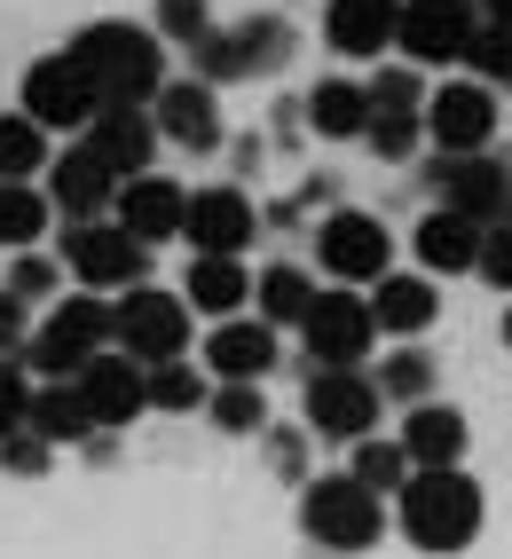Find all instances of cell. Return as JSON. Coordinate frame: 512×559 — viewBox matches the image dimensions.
<instances>
[{
  "label": "cell",
  "instance_id": "1",
  "mask_svg": "<svg viewBox=\"0 0 512 559\" xmlns=\"http://www.w3.org/2000/svg\"><path fill=\"white\" fill-rule=\"evenodd\" d=\"M394 520L418 551H465L481 536V489L465 465H410V480L394 489Z\"/></svg>",
  "mask_w": 512,
  "mask_h": 559
},
{
  "label": "cell",
  "instance_id": "2",
  "mask_svg": "<svg viewBox=\"0 0 512 559\" xmlns=\"http://www.w3.org/2000/svg\"><path fill=\"white\" fill-rule=\"evenodd\" d=\"M71 56H80L95 71V87L103 103H151L166 87V48H158V32H142V24H87L80 40H71Z\"/></svg>",
  "mask_w": 512,
  "mask_h": 559
},
{
  "label": "cell",
  "instance_id": "3",
  "mask_svg": "<svg viewBox=\"0 0 512 559\" xmlns=\"http://www.w3.org/2000/svg\"><path fill=\"white\" fill-rule=\"evenodd\" d=\"M95 347H111V300L103 292H63L40 316V331L24 340V362H32V379H80V362Z\"/></svg>",
  "mask_w": 512,
  "mask_h": 559
},
{
  "label": "cell",
  "instance_id": "4",
  "mask_svg": "<svg viewBox=\"0 0 512 559\" xmlns=\"http://www.w3.org/2000/svg\"><path fill=\"white\" fill-rule=\"evenodd\" d=\"M300 528H308L323 551H371V544L386 536V497L362 489L355 473L308 480V489H300Z\"/></svg>",
  "mask_w": 512,
  "mask_h": 559
},
{
  "label": "cell",
  "instance_id": "5",
  "mask_svg": "<svg viewBox=\"0 0 512 559\" xmlns=\"http://www.w3.org/2000/svg\"><path fill=\"white\" fill-rule=\"evenodd\" d=\"M63 269L80 276L87 292H103V300H119V292L151 284V245H142L134 229H119L111 213H103V221H71V237H63Z\"/></svg>",
  "mask_w": 512,
  "mask_h": 559
},
{
  "label": "cell",
  "instance_id": "6",
  "mask_svg": "<svg viewBox=\"0 0 512 559\" xmlns=\"http://www.w3.org/2000/svg\"><path fill=\"white\" fill-rule=\"evenodd\" d=\"M190 300L181 292H158V284H134L111 300V347H127L134 362H174L190 347Z\"/></svg>",
  "mask_w": 512,
  "mask_h": 559
},
{
  "label": "cell",
  "instance_id": "7",
  "mask_svg": "<svg viewBox=\"0 0 512 559\" xmlns=\"http://www.w3.org/2000/svg\"><path fill=\"white\" fill-rule=\"evenodd\" d=\"M300 340H308L315 370H362V355H371V340H379V316H371V300H362L355 284H332V292L308 300Z\"/></svg>",
  "mask_w": 512,
  "mask_h": 559
},
{
  "label": "cell",
  "instance_id": "8",
  "mask_svg": "<svg viewBox=\"0 0 512 559\" xmlns=\"http://www.w3.org/2000/svg\"><path fill=\"white\" fill-rule=\"evenodd\" d=\"M24 110H32L48 134H80L95 110H103V87H95V71L63 48V56H40V63L24 71Z\"/></svg>",
  "mask_w": 512,
  "mask_h": 559
},
{
  "label": "cell",
  "instance_id": "9",
  "mask_svg": "<svg viewBox=\"0 0 512 559\" xmlns=\"http://www.w3.org/2000/svg\"><path fill=\"white\" fill-rule=\"evenodd\" d=\"M71 386H80L95 433H119V426H134L142 409H151V362H134L127 347H95Z\"/></svg>",
  "mask_w": 512,
  "mask_h": 559
},
{
  "label": "cell",
  "instance_id": "10",
  "mask_svg": "<svg viewBox=\"0 0 512 559\" xmlns=\"http://www.w3.org/2000/svg\"><path fill=\"white\" fill-rule=\"evenodd\" d=\"M315 269L332 276V284H379L386 269H394V237H386V221H371V213H332L315 229Z\"/></svg>",
  "mask_w": 512,
  "mask_h": 559
},
{
  "label": "cell",
  "instance_id": "11",
  "mask_svg": "<svg viewBox=\"0 0 512 559\" xmlns=\"http://www.w3.org/2000/svg\"><path fill=\"white\" fill-rule=\"evenodd\" d=\"M473 32H481V0H402L394 40L410 63H465Z\"/></svg>",
  "mask_w": 512,
  "mask_h": 559
},
{
  "label": "cell",
  "instance_id": "12",
  "mask_svg": "<svg viewBox=\"0 0 512 559\" xmlns=\"http://www.w3.org/2000/svg\"><path fill=\"white\" fill-rule=\"evenodd\" d=\"M379 379H362V370H315L308 379V426L323 441H362L379 426Z\"/></svg>",
  "mask_w": 512,
  "mask_h": 559
},
{
  "label": "cell",
  "instance_id": "13",
  "mask_svg": "<svg viewBox=\"0 0 512 559\" xmlns=\"http://www.w3.org/2000/svg\"><path fill=\"white\" fill-rule=\"evenodd\" d=\"M80 134H87V151L111 166L119 181H127V174H151L158 142H166V134H158V119H151V103H103Z\"/></svg>",
  "mask_w": 512,
  "mask_h": 559
},
{
  "label": "cell",
  "instance_id": "14",
  "mask_svg": "<svg viewBox=\"0 0 512 559\" xmlns=\"http://www.w3.org/2000/svg\"><path fill=\"white\" fill-rule=\"evenodd\" d=\"M426 134L442 142V151H489V134H497V87L489 80H450L442 95L426 103Z\"/></svg>",
  "mask_w": 512,
  "mask_h": 559
},
{
  "label": "cell",
  "instance_id": "15",
  "mask_svg": "<svg viewBox=\"0 0 512 559\" xmlns=\"http://www.w3.org/2000/svg\"><path fill=\"white\" fill-rule=\"evenodd\" d=\"M433 190H442V205L473 213V221H504L512 213V166H497L489 151H442V166H433Z\"/></svg>",
  "mask_w": 512,
  "mask_h": 559
},
{
  "label": "cell",
  "instance_id": "16",
  "mask_svg": "<svg viewBox=\"0 0 512 559\" xmlns=\"http://www.w3.org/2000/svg\"><path fill=\"white\" fill-rule=\"evenodd\" d=\"M40 190H48V205H56V213H71V221H103V213H111V198H119V174L103 166L87 142H71V151H56V158H48Z\"/></svg>",
  "mask_w": 512,
  "mask_h": 559
},
{
  "label": "cell",
  "instance_id": "17",
  "mask_svg": "<svg viewBox=\"0 0 512 559\" xmlns=\"http://www.w3.org/2000/svg\"><path fill=\"white\" fill-rule=\"evenodd\" d=\"M181 213H190V190H181V181H166L158 166H151V174H127L119 198H111V221H119V229H134L142 245L181 237Z\"/></svg>",
  "mask_w": 512,
  "mask_h": 559
},
{
  "label": "cell",
  "instance_id": "18",
  "mask_svg": "<svg viewBox=\"0 0 512 559\" xmlns=\"http://www.w3.org/2000/svg\"><path fill=\"white\" fill-rule=\"evenodd\" d=\"M151 119L174 151H213L222 142V103H213V80H166L151 95Z\"/></svg>",
  "mask_w": 512,
  "mask_h": 559
},
{
  "label": "cell",
  "instance_id": "19",
  "mask_svg": "<svg viewBox=\"0 0 512 559\" xmlns=\"http://www.w3.org/2000/svg\"><path fill=\"white\" fill-rule=\"evenodd\" d=\"M252 229H261V213H252L245 190H190V213H181V237H190L198 252H245Z\"/></svg>",
  "mask_w": 512,
  "mask_h": 559
},
{
  "label": "cell",
  "instance_id": "20",
  "mask_svg": "<svg viewBox=\"0 0 512 559\" xmlns=\"http://www.w3.org/2000/svg\"><path fill=\"white\" fill-rule=\"evenodd\" d=\"M205 370L213 379H269L276 370V323L261 316H222L213 323V340H205Z\"/></svg>",
  "mask_w": 512,
  "mask_h": 559
},
{
  "label": "cell",
  "instance_id": "21",
  "mask_svg": "<svg viewBox=\"0 0 512 559\" xmlns=\"http://www.w3.org/2000/svg\"><path fill=\"white\" fill-rule=\"evenodd\" d=\"M481 229L489 221H473V213H457V205H433L426 221H418V269L426 276H465L473 260H481Z\"/></svg>",
  "mask_w": 512,
  "mask_h": 559
},
{
  "label": "cell",
  "instance_id": "22",
  "mask_svg": "<svg viewBox=\"0 0 512 559\" xmlns=\"http://www.w3.org/2000/svg\"><path fill=\"white\" fill-rule=\"evenodd\" d=\"M371 316H379L386 340H418V331L442 316V292H433V276H402V269H386V276L371 284Z\"/></svg>",
  "mask_w": 512,
  "mask_h": 559
},
{
  "label": "cell",
  "instance_id": "23",
  "mask_svg": "<svg viewBox=\"0 0 512 559\" xmlns=\"http://www.w3.org/2000/svg\"><path fill=\"white\" fill-rule=\"evenodd\" d=\"M394 24H402V0H332L323 40L340 56H379V48H394Z\"/></svg>",
  "mask_w": 512,
  "mask_h": 559
},
{
  "label": "cell",
  "instance_id": "24",
  "mask_svg": "<svg viewBox=\"0 0 512 559\" xmlns=\"http://www.w3.org/2000/svg\"><path fill=\"white\" fill-rule=\"evenodd\" d=\"M465 418L450 402H410V418H402V450H410V465H457L465 457Z\"/></svg>",
  "mask_w": 512,
  "mask_h": 559
},
{
  "label": "cell",
  "instance_id": "25",
  "mask_svg": "<svg viewBox=\"0 0 512 559\" xmlns=\"http://www.w3.org/2000/svg\"><path fill=\"white\" fill-rule=\"evenodd\" d=\"M24 426L48 433L56 450H63V441H87V433H95V418H87V402H80V386H71V379H32Z\"/></svg>",
  "mask_w": 512,
  "mask_h": 559
},
{
  "label": "cell",
  "instance_id": "26",
  "mask_svg": "<svg viewBox=\"0 0 512 559\" xmlns=\"http://www.w3.org/2000/svg\"><path fill=\"white\" fill-rule=\"evenodd\" d=\"M181 300H190L198 316H237L252 300V276L237 269V252H198L190 284H181Z\"/></svg>",
  "mask_w": 512,
  "mask_h": 559
},
{
  "label": "cell",
  "instance_id": "27",
  "mask_svg": "<svg viewBox=\"0 0 512 559\" xmlns=\"http://www.w3.org/2000/svg\"><path fill=\"white\" fill-rule=\"evenodd\" d=\"M308 127H315L323 142L362 134V127H371V87H362V80H323V87L308 95Z\"/></svg>",
  "mask_w": 512,
  "mask_h": 559
},
{
  "label": "cell",
  "instance_id": "28",
  "mask_svg": "<svg viewBox=\"0 0 512 559\" xmlns=\"http://www.w3.org/2000/svg\"><path fill=\"white\" fill-rule=\"evenodd\" d=\"M48 127L32 119V110L16 103V110H0V181H40L48 174Z\"/></svg>",
  "mask_w": 512,
  "mask_h": 559
},
{
  "label": "cell",
  "instance_id": "29",
  "mask_svg": "<svg viewBox=\"0 0 512 559\" xmlns=\"http://www.w3.org/2000/svg\"><path fill=\"white\" fill-rule=\"evenodd\" d=\"M48 221H56V205H48L40 181H0V252L40 245V237H48Z\"/></svg>",
  "mask_w": 512,
  "mask_h": 559
},
{
  "label": "cell",
  "instance_id": "30",
  "mask_svg": "<svg viewBox=\"0 0 512 559\" xmlns=\"http://www.w3.org/2000/svg\"><path fill=\"white\" fill-rule=\"evenodd\" d=\"M252 300H261V316H269L276 331H300V316H308V300H315V284H308V269H269L261 284H252Z\"/></svg>",
  "mask_w": 512,
  "mask_h": 559
},
{
  "label": "cell",
  "instance_id": "31",
  "mask_svg": "<svg viewBox=\"0 0 512 559\" xmlns=\"http://www.w3.org/2000/svg\"><path fill=\"white\" fill-rule=\"evenodd\" d=\"M205 394H213V379L205 370H190V362H151V409H166V418H190V409H205Z\"/></svg>",
  "mask_w": 512,
  "mask_h": 559
},
{
  "label": "cell",
  "instance_id": "32",
  "mask_svg": "<svg viewBox=\"0 0 512 559\" xmlns=\"http://www.w3.org/2000/svg\"><path fill=\"white\" fill-rule=\"evenodd\" d=\"M371 379H379L386 402H426V394H433V355H426L418 340H402V347L371 370Z\"/></svg>",
  "mask_w": 512,
  "mask_h": 559
},
{
  "label": "cell",
  "instance_id": "33",
  "mask_svg": "<svg viewBox=\"0 0 512 559\" xmlns=\"http://www.w3.org/2000/svg\"><path fill=\"white\" fill-rule=\"evenodd\" d=\"M205 409H213V426H222V433H261V426H269L261 379H222V386L205 394Z\"/></svg>",
  "mask_w": 512,
  "mask_h": 559
},
{
  "label": "cell",
  "instance_id": "34",
  "mask_svg": "<svg viewBox=\"0 0 512 559\" xmlns=\"http://www.w3.org/2000/svg\"><path fill=\"white\" fill-rule=\"evenodd\" d=\"M362 489H379V497H394L402 480H410V450H402V441H379V433H362L355 441V465H347Z\"/></svg>",
  "mask_w": 512,
  "mask_h": 559
},
{
  "label": "cell",
  "instance_id": "35",
  "mask_svg": "<svg viewBox=\"0 0 512 559\" xmlns=\"http://www.w3.org/2000/svg\"><path fill=\"white\" fill-rule=\"evenodd\" d=\"M63 276H71L63 260H48L40 245H24V252H9V276H0V284H9L16 300H56V284H63Z\"/></svg>",
  "mask_w": 512,
  "mask_h": 559
},
{
  "label": "cell",
  "instance_id": "36",
  "mask_svg": "<svg viewBox=\"0 0 512 559\" xmlns=\"http://www.w3.org/2000/svg\"><path fill=\"white\" fill-rule=\"evenodd\" d=\"M465 63H473V80H489V87H512V24H489V16H481V32H473Z\"/></svg>",
  "mask_w": 512,
  "mask_h": 559
},
{
  "label": "cell",
  "instance_id": "37",
  "mask_svg": "<svg viewBox=\"0 0 512 559\" xmlns=\"http://www.w3.org/2000/svg\"><path fill=\"white\" fill-rule=\"evenodd\" d=\"M362 87H371V119H426V87L410 71H379V80H362Z\"/></svg>",
  "mask_w": 512,
  "mask_h": 559
},
{
  "label": "cell",
  "instance_id": "38",
  "mask_svg": "<svg viewBox=\"0 0 512 559\" xmlns=\"http://www.w3.org/2000/svg\"><path fill=\"white\" fill-rule=\"evenodd\" d=\"M151 16H158V40H190L198 48L205 32H213V0H158Z\"/></svg>",
  "mask_w": 512,
  "mask_h": 559
},
{
  "label": "cell",
  "instance_id": "39",
  "mask_svg": "<svg viewBox=\"0 0 512 559\" xmlns=\"http://www.w3.org/2000/svg\"><path fill=\"white\" fill-rule=\"evenodd\" d=\"M473 276H489L497 292H512V213L481 229V260H473Z\"/></svg>",
  "mask_w": 512,
  "mask_h": 559
},
{
  "label": "cell",
  "instance_id": "40",
  "mask_svg": "<svg viewBox=\"0 0 512 559\" xmlns=\"http://www.w3.org/2000/svg\"><path fill=\"white\" fill-rule=\"evenodd\" d=\"M48 450H56V441H48V433H32V426L0 433V465H9V473H48Z\"/></svg>",
  "mask_w": 512,
  "mask_h": 559
},
{
  "label": "cell",
  "instance_id": "41",
  "mask_svg": "<svg viewBox=\"0 0 512 559\" xmlns=\"http://www.w3.org/2000/svg\"><path fill=\"white\" fill-rule=\"evenodd\" d=\"M24 402H32L24 362H16V355H0V433H16V426H24Z\"/></svg>",
  "mask_w": 512,
  "mask_h": 559
},
{
  "label": "cell",
  "instance_id": "42",
  "mask_svg": "<svg viewBox=\"0 0 512 559\" xmlns=\"http://www.w3.org/2000/svg\"><path fill=\"white\" fill-rule=\"evenodd\" d=\"M24 340H32V323H24V300L9 284H0V355H24Z\"/></svg>",
  "mask_w": 512,
  "mask_h": 559
},
{
  "label": "cell",
  "instance_id": "43",
  "mask_svg": "<svg viewBox=\"0 0 512 559\" xmlns=\"http://www.w3.org/2000/svg\"><path fill=\"white\" fill-rule=\"evenodd\" d=\"M481 16L489 24H512V0H481Z\"/></svg>",
  "mask_w": 512,
  "mask_h": 559
},
{
  "label": "cell",
  "instance_id": "44",
  "mask_svg": "<svg viewBox=\"0 0 512 559\" xmlns=\"http://www.w3.org/2000/svg\"><path fill=\"white\" fill-rule=\"evenodd\" d=\"M504 347H512V316H504Z\"/></svg>",
  "mask_w": 512,
  "mask_h": 559
}]
</instances>
